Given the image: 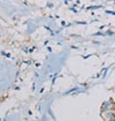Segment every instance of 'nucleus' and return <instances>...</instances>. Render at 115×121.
Here are the masks:
<instances>
[{"label":"nucleus","mask_w":115,"mask_h":121,"mask_svg":"<svg viewBox=\"0 0 115 121\" xmlns=\"http://www.w3.org/2000/svg\"><path fill=\"white\" fill-rule=\"evenodd\" d=\"M112 105H113V104H112V102H106V103H104V104H103V110H104V111H105V110L107 111V110L112 108V107H113Z\"/></svg>","instance_id":"obj_2"},{"label":"nucleus","mask_w":115,"mask_h":121,"mask_svg":"<svg viewBox=\"0 0 115 121\" xmlns=\"http://www.w3.org/2000/svg\"><path fill=\"white\" fill-rule=\"evenodd\" d=\"M105 119H106V121H115V115L113 113H106Z\"/></svg>","instance_id":"obj_1"}]
</instances>
